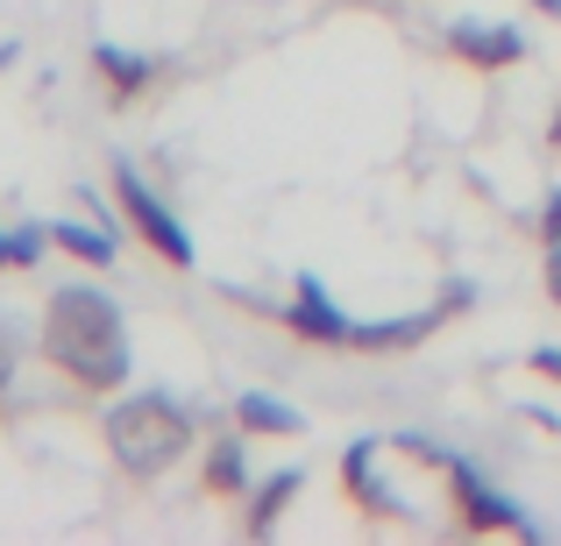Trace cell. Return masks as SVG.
<instances>
[{
	"label": "cell",
	"instance_id": "cell-18",
	"mask_svg": "<svg viewBox=\"0 0 561 546\" xmlns=\"http://www.w3.org/2000/svg\"><path fill=\"white\" fill-rule=\"evenodd\" d=\"M526 362H534V369H540V376H548V383H561V348H554V341H540V348H534V356H526Z\"/></svg>",
	"mask_w": 561,
	"mask_h": 546
},
{
	"label": "cell",
	"instance_id": "cell-9",
	"mask_svg": "<svg viewBox=\"0 0 561 546\" xmlns=\"http://www.w3.org/2000/svg\"><path fill=\"white\" fill-rule=\"evenodd\" d=\"M50 228V248H65L71 263H85V270H114L122 263V228H107V220H43Z\"/></svg>",
	"mask_w": 561,
	"mask_h": 546
},
{
	"label": "cell",
	"instance_id": "cell-11",
	"mask_svg": "<svg viewBox=\"0 0 561 546\" xmlns=\"http://www.w3.org/2000/svg\"><path fill=\"white\" fill-rule=\"evenodd\" d=\"M234 426H242L249 440H299L306 433V411L299 405H285V397H271V391H234Z\"/></svg>",
	"mask_w": 561,
	"mask_h": 546
},
{
	"label": "cell",
	"instance_id": "cell-4",
	"mask_svg": "<svg viewBox=\"0 0 561 546\" xmlns=\"http://www.w3.org/2000/svg\"><path fill=\"white\" fill-rule=\"evenodd\" d=\"M107 178H114V206H122V220L142 234V248H150L157 263H171V270H199V248H192V234H185L179 206H171L164 191L142 178V171L128 164V156H114Z\"/></svg>",
	"mask_w": 561,
	"mask_h": 546
},
{
	"label": "cell",
	"instance_id": "cell-10",
	"mask_svg": "<svg viewBox=\"0 0 561 546\" xmlns=\"http://www.w3.org/2000/svg\"><path fill=\"white\" fill-rule=\"evenodd\" d=\"M306 490V468L299 462H291V468H271V476H263V483H249V497H242V525H249V539H271L277 533V519H285V511H291V497H299Z\"/></svg>",
	"mask_w": 561,
	"mask_h": 546
},
{
	"label": "cell",
	"instance_id": "cell-7",
	"mask_svg": "<svg viewBox=\"0 0 561 546\" xmlns=\"http://www.w3.org/2000/svg\"><path fill=\"white\" fill-rule=\"evenodd\" d=\"M383 454H391V440H377V433L348 440V448H342V490L356 497L370 519H405L398 497H391V483H383Z\"/></svg>",
	"mask_w": 561,
	"mask_h": 546
},
{
	"label": "cell",
	"instance_id": "cell-6",
	"mask_svg": "<svg viewBox=\"0 0 561 546\" xmlns=\"http://www.w3.org/2000/svg\"><path fill=\"white\" fill-rule=\"evenodd\" d=\"M440 36H448V50L462 57L469 71H512V65L534 57V36H526L519 22H448Z\"/></svg>",
	"mask_w": 561,
	"mask_h": 546
},
{
	"label": "cell",
	"instance_id": "cell-15",
	"mask_svg": "<svg viewBox=\"0 0 561 546\" xmlns=\"http://www.w3.org/2000/svg\"><path fill=\"white\" fill-rule=\"evenodd\" d=\"M14 376H22V327L0 313V397L14 391Z\"/></svg>",
	"mask_w": 561,
	"mask_h": 546
},
{
	"label": "cell",
	"instance_id": "cell-22",
	"mask_svg": "<svg viewBox=\"0 0 561 546\" xmlns=\"http://www.w3.org/2000/svg\"><path fill=\"white\" fill-rule=\"evenodd\" d=\"M534 8H540V14H548V22H561V0H534Z\"/></svg>",
	"mask_w": 561,
	"mask_h": 546
},
{
	"label": "cell",
	"instance_id": "cell-16",
	"mask_svg": "<svg viewBox=\"0 0 561 546\" xmlns=\"http://www.w3.org/2000/svg\"><path fill=\"white\" fill-rule=\"evenodd\" d=\"M434 305H440V313H469V305H477V277H448Z\"/></svg>",
	"mask_w": 561,
	"mask_h": 546
},
{
	"label": "cell",
	"instance_id": "cell-12",
	"mask_svg": "<svg viewBox=\"0 0 561 546\" xmlns=\"http://www.w3.org/2000/svg\"><path fill=\"white\" fill-rule=\"evenodd\" d=\"M242 440H249L242 426L206 440V476H199L206 497H228V504H234V497H249V483H256V476H249V448H242Z\"/></svg>",
	"mask_w": 561,
	"mask_h": 546
},
{
	"label": "cell",
	"instance_id": "cell-20",
	"mask_svg": "<svg viewBox=\"0 0 561 546\" xmlns=\"http://www.w3.org/2000/svg\"><path fill=\"white\" fill-rule=\"evenodd\" d=\"M14 57H22V43H14V36H0V71H8Z\"/></svg>",
	"mask_w": 561,
	"mask_h": 546
},
{
	"label": "cell",
	"instance_id": "cell-21",
	"mask_svg": "<svg viewBox=\"0 0 561 546\" xmlns=\"http://www.w3.org/2000/svg\"><path fill=\"white\" fill-rule=\"evenodd\" d=\"M548 150H561V100H554V121H548Z\"/></svg>",
	"mask_w": 561,
	"mask_h": 546
},
{
	"label": "cell",
	"instance_id": "cell-2",
	"mask_svg": "<svg viewBox=\"0 0 561 546\" xmlns=\"http://www.w3.org/2000/svg\"><path fill=\"white\" fill-rule=\"evenodd\" d=\"M100 440H107L114 468L157 483L192 448V411L171 391H114V405L100 411Z\"/></svg>",
	"mask_w": 561,
	"mask_h": 546
},
{
	"label": "cell",
	"instance_id": "cell-1",
	"mask_svg": "<svg viewBox=\"0 0 561 546\" xmlns=\"http://www.w3.org/2000/svg\"><path fill=\"white\" fill-rule=\"evenodd\" d=\"M43 356L57 376H71L85 397H114L136 376L128 356V320L100 284H57L43 305Z\"/></svg>",
	"mask_w": 561,
	"mask_h": 546
},
{
	"label": "cell",
	"instance_id": "cell-8",
	"mask_svg": "<svg viewBox=\"0 0 561 546\" xmlns=\"http://www.w3.org/2000/svg\"><path fill=\"white\" fill-rule=\"evenodd\" d=\"M93 71H100V85H107V100H114V107H128V100H142L157 79H164V57L128 50V43L100 36V43H93Z\"/></svg>",
	"mask_w": 561,
	"mask_h": 546
},
{
	"label": "cell",
	"instance_id": "cell-5",
	"mask_svg": "<svg viewBox=\"0 0 561 546\" xmlns=\"http://www.w3.org/2000/svg\"><path fill=\"white\" fill-rule=\"evenodd\" d=\"M277 320H285L299 341H313V348H356V320L328 299V284H320L313 270L291 277V299L277 305Z\"/></svg>",
	"mask_w": 561,
	"mask_h": 546
},
{
	"label": "cell",
	"instance_id": "cell-19",
	"mask_svg": "<svg viewBox=\"0 0 561 546\" xmlns=\"http://www.w3.org/2000/svg\"><path fill=\"white\" fill-rule=\"evenodd\" d=\"M540 277H548V299L561 305V242H548V263H540Z\"/></svg>",
	"mask_w": 561,
	"mask_h": 546
},
{
	"label": "cell",
	"instance_id": "cell-17",
	"mask_svg": "<svg viewBox=\"0 0 561 546\" xmlns=\"http://www.w3.org/2000/svg\"><path fill=\"white\" fill-rule=\"evenodd\" d=\"M540 242H561V185L540 199Z\"/></svg>",
	"mask_w": 561,
	"mask_h": 546
},
{
	"label": "cell",
	"instance_id": "cell-14",
	"mask_svg": "<svg viewBox=\"0 0 561 546\" xmlns=\"http://www.w3.org/2000/svg\"><path fill=\"white\" fill-rule=\"evenodd\" d=\"M43 248H50V228L28 220V228H0V270H36Z\"/></svg>",
	"mask_w": 561,
	"mask_h": 546
},
{
	"label": "cell",
	"instance_id": "cell-3",
	"mask_svg": "<svg viewBox=\"0 0 561 546\" xmlns=\"http://www.w3.org/2000/svg\"><path fill=\"white\" fill-rule=\"evenodd\" d=\"M434 468H440V483H448V504H455V525H462V533H519V539H548V525H540L512 490H497V483L483 476L469 454L440 448V462H434Z\"/></svg>",
	"mask_w": 561,
	"mask_h": 546
},
{
	"label": "cell",
	"instance_id": "cell-13",
	"mask_svg": "<svg viewBox=\"0 0 561 546\" xmlns=\"http://www.w3.org/2000/svg\"><path fill=\"white\" fill-rule=\"evenodd\" d=\"M440 320H448L440 305H426V313H412V320H356V348L363 356H398V348H420Z\"/></svg>",
	"mask_w": 561,
	"mask_h": 546
}]
</instances>
